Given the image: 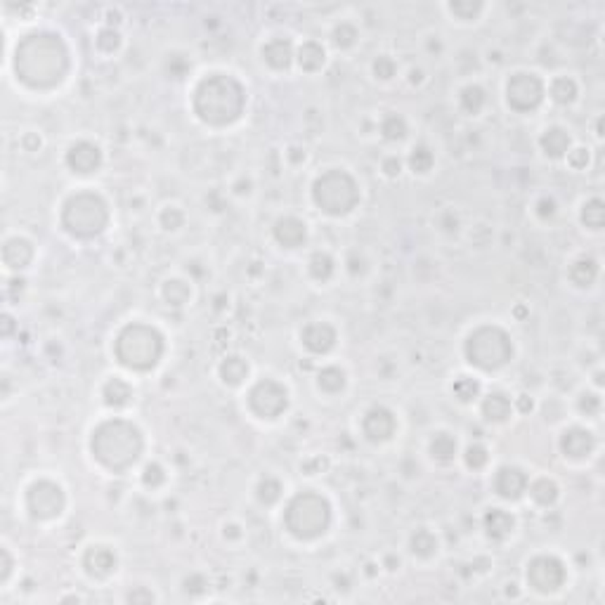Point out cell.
Masks as SVG:
<instances>
[{
	"mask_svg": "<svg viewBox=\"0 0 605 605\" xmlns=\"http://www.w3.org/2000/svg\"><path fill=\"white\" fill-rule=\"evenodd\" d=\"M69 54L59 36L33 33L17 47V74L33 88H50L66 74Z\"/></svg>",
	"mask_w": 605,
	"mask_h": 605,
	"instance_id": "cell-1",
	"label": "cell"
},
{
	"mask_svg": "<svg viewBox=\"0 0 605 605\" xmlns=\"http://www.w3.org/2000/svg\"><path fill=\"white\" fill-rule=\"evenodd\" d=\"M244 88L237 83L232 76H208L196 88L194 109L206 123L213 126H225L239 119L244 112Z\"/></svg>",
	"mask_w": 605,
	"mask_h": 605,
	"instance_id": "cell-2",
	"label": "cell"
},
{
	"mask_svg": "<svg viewBox=\"0 0 605 605\" xmlns=\"http://www.w3.org/2000/svg\"><path fill=\"white\" fill-rule=\"evenodd\" d=\"M93 452L107 469L126 471L137 462L142 452V435L128 421H107L93 435Z\"/></svg>",
	"mask_w": 605,
	"mask_h": 605,
	"instance_id": "cell-3",
	"label": "cell"
},
{
	"mask_svg": "<svg viewBox=\"0 0 605 605\" xmlns=\"http://www.w3.org/2000/svg\"><path fill=\"white\" fill-rule=\"evenodd\" d=\"M163 353V339L147 324H130L116 341V357L130 369H151Z\"/></svg>",
	"mask_w": 605,
	"mask_h": 605,
	"instance_id": "cell-4",
	"label": "cell"
},
{
	"mask_svg": "<svg viewBox=\"0 0 605 605\" xmlns=\"http://www.w3.org/2000/svg\"><path fill=\"white\" fill-rule=\"evenodd\" d=\"M329 520H331L329 501L315 492L298 494L286 508V527L298 539H315L324 534Z\"/></svg>",
	"mask_w": 605,
	"mask_h": 605,
	"instance_id": "cell-5",
	"label": "cell"
},
{
	"mask_svg": "<svg viewBox=\"0 0 605 605\" xmlns=\"http://www.w3.org/2000/svg\"><path fill=\"white\" fill-rule=\"evenodd\" d=\"M107 220H109L107 204L102 201V196L90 194V192H83V194H76L69 199L64 206V216H61V223L76 237L100 235L107 227Z\"/></svg>",
	"mask_w": 605,
	"mask_h": 605,
	"instance_id": "cell-6",
	"label": "cell"
},
{
	"mask_svg": "<svg viewBox=\"0 0 605 605\" xmlns=\"http://www.w3.org/2000/svg\"><path fill=\"white\" fill-rule=\"evenodd\" d=\"M312 196L324 213L343 216V213L353 211L360 201V189L346 170H329V173L317 177Z\"/></svg>",
	"mask_w": 605,
	"mask_h": 605,
	"instance_id": "cell-7",
	"label": "cell"
},
{
	"mask_svg": "<svg viewBox=\"0 0 605 605\" xmlns=\"http://www.w3.org/2000/svg\"><path fill=\"white\" fill-rule=\"evenodd\" d=\"M511 339L497 327H483L466 341V357L480 369H499L511 360Z\"/></svg>",
	"mask_w": 605,
	"mask_h": 605,
	"instance_id": "cell-8",
	"label": "cell"
},
{
	"mask_svg": "<svg viewBox=\"0 0 605 605\" xmlns=\"http://www.w3.org/2000/svg\"><path fill=\"white\" fill-rule=\"evenodd\" d=\"M26 504H29L33 518L38 520L54 518L64 508V492H61L59 485L50 483V480H40V483L31 485L29 494H26Z\"/></svg>",
	"mask_w": 605,
	"mask_h": 605,
	"instance_id": "cell-9",
	"label": "cell"
},
{
	"mask_svg": "<svg viewBox=\"0 0 605 605\" xmlns=\"http://www.w3.org/2000/svg\"><path fill=\"white\" fill-rule=\"evenodd\" d=\"M508 105H511L515 112H532L541 105V98H544V86L534 74H515L511 81H508Z\"/></svg>",
	"mask_w": 605,
	"mask_h": 605,
	"instance_id": "cell-10",
	"label": "cell"
},
{
	"mask_svg": "<svg viewBox=\"0 0 605 605\" xmlns=\"http://www.w3.org/2000/svg\"><path fill=\"white\" fill-rule=\"evenodd\" d=\"M249 402H251V409L256 411L258 416L263 418H274L279 416L281 411L286 409L288 404V395H286V388L279 386L277 381H260L256 388L251 390L249 395Z\"/></svg>",
	"mask_w": 605,
	"mask_h": 605,
	"instance_id": "cell-11",
	"label": "cell"
},
{
	"mask_svg": "<svg viewBox=\"0 0 605 605\" xmlns=\"http://www.w3.org/2000/svg\"><path fill=\"white\" fill-rule=\"evenodd\" d=\"M527 582L537 591H556L565 582V568L553 556H539L527 565Z\"/></svg>",
	"mask_w": 605,
	"mask_h": 605,
	"instance_id": "cell-12",
	"label": "cell"
},
{
	"mask_svg": "<svg viewBox=\"0 0 605 605\" xmlns=\"http://www.w3.org/2000/svg\"><path fill=\"white\" fill-rule=\"evenodd\" d=\"M364 433H367V437L374 440V442L388 440L395 433V416L390 414L386 407L369 409L367 416H364Z\"/></svg>",
	"mask_w": 605,
	"mask_h": 605,
	"instance_id": "cell-13",
	"label": "cell"
},
{
	"mask_svg": "<svg viewBox=\"0 0 605 605\" xmlns=\"http://www.w3.org/2000/svg\"><path fill=\"white\" fill-rule=\"evenodd\" d=\"M66 163L76 173H93L102 163V151L90 142H76L66 154Z\"/></svg>",
	"mask_w": 605,
	"mask_h": 605,
	"instance_id": "cell-14",
	"label": "cell"
},
{
	"mask_svg": "<svg viewBox=\"0 0 605 605\" xmlns=\"http://www.w3.org/2000/svg\"><path fill=\"white\" fill-rule=\"evenodd\" d=\"M302 343H305V348L310 350V353H317V355L329 353L336 343V331H334V327L322 324V322L319 324H310L302 329Z\"/></svg>",
	"mask_w": 605,
	"mask_h": 605,
	"instance_id": "cell-15",
	"label": "cell"
},
{
	"mask_svg": "<svg viewBox=\"0 0 605 605\" xmlns=\"http://www.w3.org/2000/svg\"><path fill=\"white\" fill-rule=\"evenodd\" d=\"M560 447L568 457L582 459V457H587V454H591V450L596 447V437L584 428H570L563 433Z\"/></svg>",
	"mask_w": 605,
	"mask_h": 605,
	"instance_id": "cell-16",
	"label": "cell"
},
{
	"mask_svg": "<svg viewBox=\"0 0 605 605\" xmlns=\"http://www.w3.org/2000/svg\"><path fill=\"white\" fill-rule=\"evenodd\" d=\"M525 485H527V476L520 469H511V466H504V469L497 473V480H494L497 492L506 499H518L522 490H525Z\"/></svg>",
	"mask_w": 605,
	"mask_h": 605,
	"instance_id": "cell-17",
	"label": "cell"
},
{
	"mask_svg": "<svg viewBox=\"0 0 605 605\" xmlns=\"http://www.w3.org/2000/svg\"><path fill=\"white\" fill-rule=\"evenodd\" d=\"M274 237H277L279 244L288 246V249H295V246H300L302 242H305V225L300 223L298 218H281L277 220V225H274Z\"/></svg>",
	"mask_w": 605,
	"mask_h": 605,
	"instance_id": "cell-18",
	"label": "cell"
},
{
	"mask_svg": "<svg viewBox=\"0 0 605 605\" xmlns=\"http://www.w3.org/2000/svg\"><path fill=\"white\" fill-rule=\"evenodd\" d=\"M86 568L93 577H107L116 568V556L105 546H93L86 553Z\"/></svg>",
	"mask_w": 605,
	"mask_h": 605,
	"instance_id": "cell-19",
	"label": "cell"
},
{
	"mask_svg": "<svg viewBox=\"0 0 605 605\" xmlns=\"http://www.w3.org/2000/svg\"><path fill=\"white\" fill-rule=\"evenodd\" d=\"M513 525H515L513 515L501 511V508H492V511L485 515V529L492 539H506L508 534L513 532Z\"/></svg>",
	"mask_w": 605,
	"mask_h": 605,
	"instance_id": "cell-20",
	"label": "cell"
},
{
	"mask_svg": "<svg viewBox=\"0 0 605 605\" xmlns=\"http://www.w3.org/2000/svg\"><path fill=\"white\" fill-rule=\"evenodd\" d=\"M31 258H33V249H31V244L26 242V239H10V242L5 244L3 260L10 267H15V270H19V267H26L31 263Z\"/></svg>",
	"mask_w": 605,
	"mask_h": 605,
	"instance_id": "cell-21",
	"label": "cell"
},
{
	"mask_svg": "<svg viewBox=\"0 0 605 605\" xmlns=\"http://www.w3.org/2000/svg\"><path fill=\"white\" fill-rule=\"evenodd\" d=\"M263 54H265V59L270 61L274 69H286L288 64H291L293 47L284 38H274V40H270V43L263 47Z\"/></svg>",
	"mask_w": 605,
	"mask_h": 605,
	"instance_id": "cell-22",
	"label": "cell"
},
{
	"mask_svg": "<svg viewBox=\"0 0 605 605\" xmlns=\"http://www.w3.org/2000/svg\"><path fill=\"white\" fill-rule=\"evenodd\" d=\"M541 147L548 156H563L570 149V135L563 128H548L541 135Z\"/></svg>",
	"mask_w": 605,
	"mask_h": 605,
	"instance_id": "cell-23",
	"label": "cell"
},
{
	"mask_svg": "<svg viewBox=\"0 0 605 605\" xmlns=\"http://www.w3.org/2000/svg\"><path fill=\"white\" fill-rule=\"evenodd\" d=\"M220 376H223L225 383L237 386V383H242L244 378L249 376V364H246L242 357H227V360L220 364Z\"/></svg>",
	"mask_w": 605,
	"mask_h": 605,
	"instance_id": "cell-24",
	"label": "cell"
},
{
	"mask_svg": "<svg viewBox=\"0 0 605 605\" xmlns=\"http://www.w3.org/2000/svg\"><path fill=\"white\" fill-rule=\"evenodd\" d=\"M483 414L490 418V421H504V418L511 414V400H508L504 393H492L483 402Z\"/></svg>",
	"mask_w": 605,
	"mask_h": 605,
	"instance_id": "cell-25",
	"label": "cell"
},
{
	"mask_svg": "<svg viewBox=\"0 0 605 605\" xmlns=\"http://www.w3.org/2000/svg\"><path fill=\"white\" fill-rule=\"evenodd\" d=\"M430 454L440 464H450L454 459V454H457V440H454L450 433H437L435 440L430 442Z\"/></svg>",
	"mask_w": 605,
	"mask_h": 605,
	"instance_id": "cell-26",
	"label": "cell"
},
{
	"mask_svg": "<svg viewBox=\"0 0 605 605\" xmlns=\"http://www.w3.org/2000/svg\"><path fill=\"white\" fill-rule=\"evenodd\" d=\"M596 274H598V265H596V260H591V258H580L577 263H572V267H570V279H572L577 286H589L591 281L596 279Z\"/></svg>",
	"mask_w": 605,
	"mask_h": 605,
	"instance_id": "cell-27",
	"label": "cell"
},
{
	"mask_svg": "<svg viewBox=\"0 0 605 605\" xmlns=\"http://www.w3.org/2000/svg\"><path fill=\"white\" fill-rule=\"evenodd\" d=\"M130 397H133V390H130L128 383L121 381V378H112L105 386V400L107 404H112V407H123V404H128Z\"/></svg>",
	"mask_w": 605,
	"mask_h": 605,
	"instance_id": "cell-28",
	"label": "cell"
},
{
	"mask_svg": "<svg viewBox=\"0 0 605 605\" xmlns=\"http://www.w3.org/2000/svg\"><path fill=\"white\" fill-rule=\"evenodd\" d=\"M298 61L302 69H307V71H317V69L324 64V50H322V45L317 43H305L298 52Z\"/></svg>",
	"mask_w": 605,
	"mask_h": 605,
	"instance_id": "cell-29",
	"label": "cell"
},
{
	"mask_svg": "<svg viewBox=\"0 0 605 605\" xmlns=\"http://www.w3.org/2000/svg\"><path fill=\"white\" fill-rule=\"evenodd\" d=\"M529 494H532L534 501H539L541 506H548V504H553L556 497H558V487H556L553 480L539 478L537 483H532V487H529Z\"/></svg>",
	"mask_w": 605,
	"mask_h": 605,
	"instance_id": "cell-30",
	"label": "cell"
},
{
	"mask_svg": "<svg viewBox=\"0 0 605 605\" xmlns=\"http://www.w3.org/2000/svg\"><path fill=\"white\" fill-rule=\"evenodd\" d=\"M435 548H437V539L430 529H418L414 537H411V551H414L416 556H421V558L433 556L435 553Z\"/></svg>",
	"mask_w": 605,
	"mask_h": 605,
	"instance_id": "cell-31",
	"label": "cell"
},
{
	"mask_svg": "<svg viewBox=\"0 0 605 605\" xmlns=\"http://www.w3.org/2000/svg\"><path fill=\"white\" fill-rule=\"evenodd\" d=\"M582 220H584V225L591 227V230H601L603 220H605V206L601 199H591V201L584 204Z\"/></svg>",
	"mask_w": 605,
	"mask_h": 605,
	"instance_id": "cell-32",
	"label": "cell"
},
{
	"mask_svg": "<svg viewBox=\"0 0 605 605\" xmlns=\"http://www.w3.org/2000/svg\"><path fill=\"white\" fill-rule=\"evenodd\" d=\"M346 386V374L339 367H327L322 369L319 374V388L327 390V393H339Z\"/></svg>",
	"mask_w": 605,
	"mask_h": 605,
	"instance_id": "cell-33",
	"label": "cell"
},
{
	"mask_svg": "<svg viewBox=\"0 0 605 605\" xmlns=\"http://www.w3.org/2000/svg\"><path fill=\"white\" fill-rule=\"evenodd\" d=\"M551 95L556 102H560V105H568V102L575 100L577 95V83L572 78H568V76H560V78H556L551 83Z\"/></svg>",
	"mask_w": 605,
	"mask_h": 605,
	"instance_id": "cell-34",
	"label": "cell"
},
{
	"mask_svg": "<svg viewBox=\"0 0 605 605\" xmlns=\"http://www.w3.org/2000/svg\"><path fill=\"white\" fill-rule=\"evenodd\" d=\"M483 105H485V93H483V88H478V86L464 88V90H462V107H464V112L478 114L480 109H483Z\"/></svg>",
	"mask_w": 605,
	"mask_h": 605,
	"instance_id": "cell-35",
	"label": "cell"
},
{
	"mask_svg": "<svg viewBox=\"0 0 605 605\" xmlns=\"http://www.w3.org/2000/svg\"><path fill=\"white\" fill-rule=\"evenodd\" d=\"M478 393H480V383L476 381V378L459 376L457 381H454V395H457L462 402H471V400H476Z\"/></svg>",
	"mask_w": 605,
	"mask_h": 605,
	"instance_id": "cell-36",
	"label": "cell"
},
{
	"mask_svg": "<svg viewBox=\"0 0 605 605\" xmlns=\"http://www.w3.org/2000/svg\"><path fill=\"white\" fill-rule=\"evenodd\" d=\"M433 161H435V156H433V151L428 147H423V144L414 147V151H411V156H409V166L414 168L416 173H428L433 168Z\"/></svg>",
	"mask_w": 605,
	"mask_h": 605,
	"instance_id": "cell-37",
	"label": "cell"
},
{
	"mask_svg": "<svg viewBox=\"0 0 605 605\" xmlns=\"http://www.w3.org/2000/svg\"><path fill=\"white\" fill-rule=\"evenodd\" d=\"M310 272H312L315 279L327 281V279L334 274V260H331V256H327V253H315L312 260H310Z\"/></svg>",
	"mask_w": 605,
	"mask_h": 605,
	"instance_id": "cell-38",
	"label": "cell"
},
{
	"mask_svg": "<svg viewBox=\"0 0 605 605\" xmlns=\"http://www.w3.org/2000/svg\"><path fill=\"white\" fill-rule=\"evenodd\" d=\"M381 133L386 140H400V137H404V133H407V126H404V119L397 114H390L383 119L381 123Z\"/></svg>",
	"mask_w": 605,
	"mask_h": 605,
	"instance_id": "cell-39",
	"label": "cell"
},
{
	"mask_svg": "<svg viewBox=\"0 0 605 605\" xmlns=\"http://www.w3.org/2000/svg\"><path fill=\"white\" fill-rule=\"evenodd\" d=\"M163 295H166V300L170 302V305H182V302H187L189 298V286L184 284V281H168L166 288H163Z\"/></svg>",
	"mask_w": 605,
	"mask_h": 605,
	"instance_id": "cell-40",
	"label": "cell"
},
{
	"mask_svg": "<svg viewBox=\"0 0 605 605\" xmlns=\"http://www.w3.org/2000/svg\"><path fill=\"white\" fill-rule=\"evenodd\" d=\"M258 497H260V501H265V504H274V501L281 497V485H279V480L265 478L263 483H260V487H258Z\"/></svg>",
	"mask_w": 605,
	"mask_h": 605,
	"instance_id": "cell-41",
	"label": "cell"
},
{
	"mask_svg": "<svg viewBox=\"0 0 605 605\" xmlns=\"http://www.w3.org/2000/svg\"><path fill=\"white\" fill-rule=\"evenodd\" d=\"M466 464L471 466V469H483V466L487 464V450L483 445H471L469 450H466Z\"/></svg>",
	"mask_w": 605,
	"mask_h": 605,
	"instance_id": "cell-42",
	"label": "cell"
},
{
	"mask_svg": "<svg viewBox=\"0 0 605 605\" xmlns=\"http://www.w3.org/2000/svg\"><path fill=\"white\" fill-rule=\"evenodd\" d=\"M336 43H339L341 47H350L355 43V38H357V29L355 26H350V24H341L339 29H336Z\"/></svg>",
	"mask_w": 605,
	"mask_h": 605,
	"instance_id": "cell-43",
	"label": "cell"
},
{
	"mask_svg": "<svg viewBox=\"0 0 605 605\" xmlns=\"http://www.w3.org/2000/svg\"><path fill=\"white\" fill-rule=\"evenodd\" d=\"M144 485H151V487H159L163 480H166V476H163V469L159 464H149L147 469H144Z\"/></svg>",
	"mask_w": 605,
	"mask_h": 605,
	"instance_id": "cell-44",
	"label": "cell"
},
{
	"mask_svg": "<svg viewBox=\"0 0 605 605\" xmlns=\"http://www.w3.org/2000/svg\"><path fill=\"white\" fill-rule=\"evenodd\" d=\"M98 45L102 47V50L107 52H114L116 47H119V33H116L114 29H105L98 33Z\"/></svg>",
	"mask_w": 605,
	"mask_h": 605,
	"instance_id": "cell-45",
	"label": "cell"
},
{
	"mask_svg": "<svg viewBox=\"0 0 605 605\" xmlns=\"http://www.w3.org/2000/svg\"><path fill=\"white\" fill-rule=\"evenodd\" d=\"M480 8H483V5H480V3H452V5H450V10L454 12V15L462 17V19H471V17H476L478 12H480Z\"/></svg>",
	"mask_w": 605,
	"mask_h": 605,
	"instance_id": "cell-46",
	"label": "cell"
},
{
	"mask_svg": "<svg viewBox=\"0 0 605 605\" xmlns=\"http://www.w3.org/2000/svg\"><path fill=\"white\" fill-rule=\"evenodd\" d=\"M374 71H376L378 78H390V76L395 74V61L390 59V57H386V54H383V57H378V59H376Z\"/></svg>",
	"mask_w": 605,
	"mask_h": 605,
	"instance_id": "cell-47",
	"label": "cell"
},
{
	"mask_svg": "<svg viewBox=\"0 0 605 605\" xmlns=\"http://www.w3.org/2000/svg\"><path fill=\"white\" fill-rule=\"evenodd\" d=\"M580 409L584 411V414H598V409H601V397L594 395V393H584L582 400H580Z\"/></svg>",
	"mask_w": 605,
	"mask_h": 605,
	"instance_id": "cell-48",
	"label": "cell"
},
{
	"mask_svg": "<svg viewBox=\"0 0 605 605\" xmlns=\"http://www.w3.org/2000/svg\"><path fill=\"white\" fill-rule=\"evenodd\" d=\"M161 220H163V225H166L168 230H175V227L182 225V213L177 208H166V211H163Z\"/></svg>",
	"mask_w": 605,
	"mask_h": 605,
	"instance_id": "cell-49",
	"label": "cell"
},
{
	"mask_svg": "<svg viewBox=\"0 0 605 605\" xmlns=\"http://www.w3.org/2000/svg\"><path fill=\"white\" fill-rule=\"evenodd\" d=\"M587 161H589L587 149H575V151H570V166H572V168H584V166H587Z\"/></svg>",
	"mask_w": 605,
	"mask_h": 605,
	"instance_id": "cell-50",
	"label": "cell"
},
{
	"mask_svg": "<svg viewBox=\"0 0 605 605\" xmlns=\"http://www.w3.org/2000/svg\"><path fill=\"white\" fill-rule=\"evenodd\" d=\"M537 206H539V216L541 218H551L556 213V201H553V199H541Z\"/></svg>",
	"mask_w": 605,
	"mask_h": 605,
	"instance_id": "cell-51",
	"label": "cell"
},
{
	"mask_svg": "<svg viewBox=\"0 0 605 605\" xmlns=\"http://www.w3.org/2000/svg\"><path fill=\"white\" fill-rule=\"evenodd\" d=\"M383 168H386L388 175H397V173H400V161H397V159H388L386 163H383Z\"/></svg>",
	"mask_w": 605,
	"mask_h": 605,
	"instance_id": "cell-52",
	"label": "cell"
},
{
	"mask_svg": "<svg viewBox=\"0 0 605 605\" xmlns=\"http://www.w3.org/2000/svg\"><path fill=\"white\" fill-rule=\"evenodd\" d=\"M520 409H522V411H529V409H532V400H527V397L522 395V397H520Z\"/></svg>",
	"mask_w": 605,
	"mask_h": 605,
	"instance_id": "cell-53",
	"label": "cell"
},
{
	"mask_svg": "<svg viewBox=\"0 0 605 605\" xmlns=\"http://www.w3.org/2000/svg\"><path fill=\"white\" fill-rule=\"evenodd\" d=\"M140 598H144V601H154V596L151 594H130V601H140Z\"/></svg>",
	"mask_w": 605,
	"mask_h": 605,
	"instance_id": "cell-54",
	"label": "cell"
}]
</instances>
